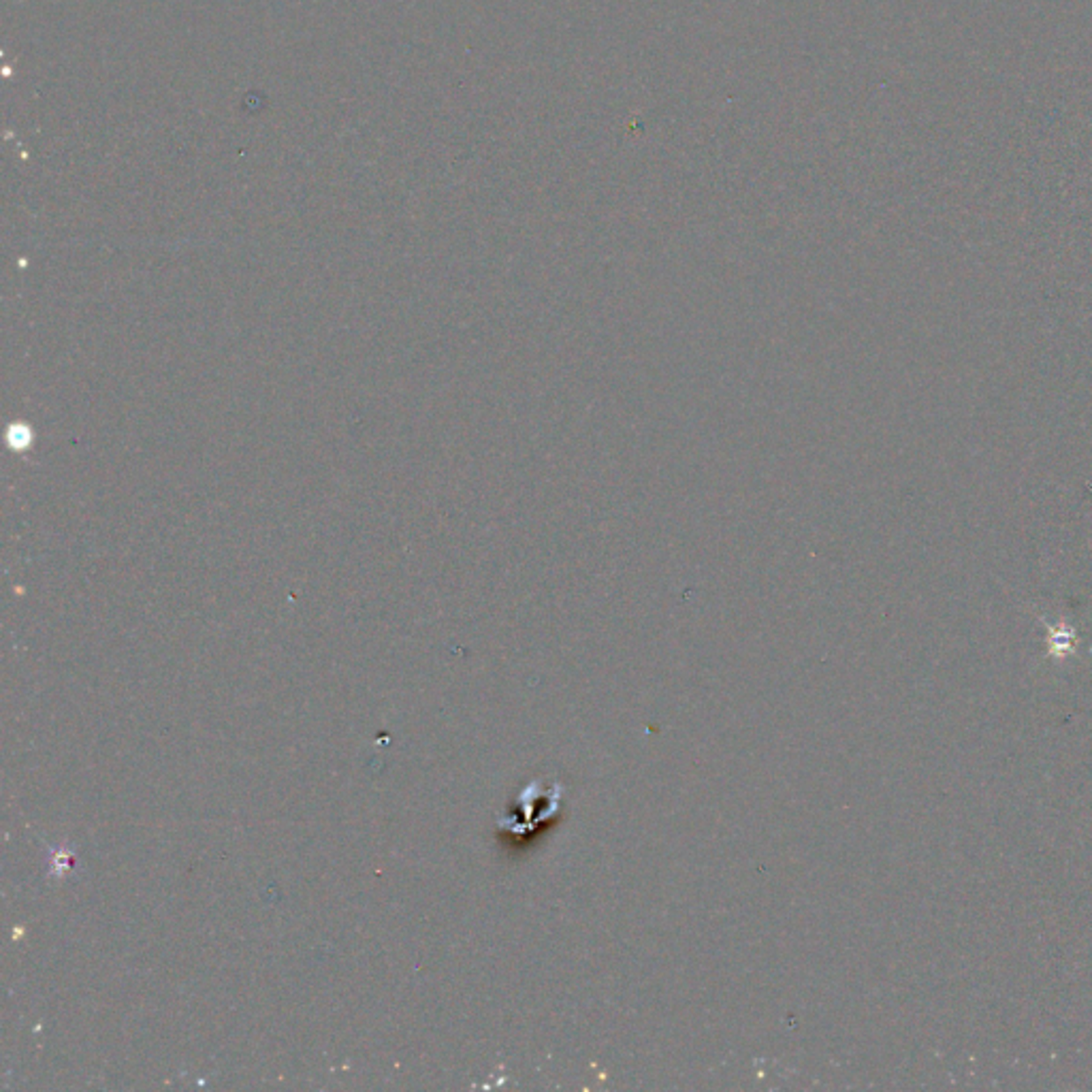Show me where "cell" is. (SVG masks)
Segmentation results:
<instances>
[{
  "instance_id": "cell-1",
  "label": "cell",
  "mask_w": 1092,
  "mask_h": 1092,
  "mask_svg": "<svg viewBox=\"0 0 1092 1092\" xmlns=\"http://www.w3.org/2000/svg\"><path fill=\"white\" fill-rule=\"evenodd\" d=\"M1071 644H1073V636H1071V632L1054 629L1052 636H1050V651H1052V655H1056V657H1063L1065 653H1069Z\"/></svg>"
}]
</instances>
